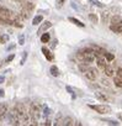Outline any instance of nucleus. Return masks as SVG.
Here are the masks:
<instances>
[{
  "mask_svg": "<svg viewBox=\"0 0 122 126\" xmlns=\"http://www.w3.org/2000/svg\"><path fill=\"white\" fill-rule=\"evenodd\" d=\"M105 58H106V61H107V62H112V61L115 59V56H113V53L107 52V53L105 54Z\"/></svg>",
  "mask_w": 122,
  "mask_h": 126,
  "instance_id": "b1692460",
  "label": "nucleus"
},
{
  "mask_svg": "<svg viewBox=\"0 0 122 126\" xmlns=\"http://www.w3.org/2000/svg\"><path fill=\"white\" fill-rule=\"evenodd\" d=\"M72 24H74V25H77V26H79V27H85V25L81 22V21H79L78 19H75V17H69L68 19Z\"/></svg>",
  "mask_w": 122,
  "mask_h": 126,
  "instance_id": "dca6fc26",
  "label": "nucleus"
},
{
  "mask_svg": "<svg viewBox=\"0 0 122 126\" xmlns=\"http://www.w3.org/2000/svg\"><path fill=\"white\" fill-rule=\"evenodd\" d=\"M89 20L93 21L94 24H97V21H99V20H97V16H96L95 14H89Z\"/></svg>",
  "mask_w": 122,
  "mask_h": 126,
  "instance_id": "a878e982",
  "label": "nucleus"
},
{
  "mask_svg": "<svg viewBox=\"0 0 122 126\" xmlns=\"http://www.w3.org/2000/svg\"><path fill=\"white\" fill-rule=\"evenodd\" d=\"M67 90L69 92V94H70V95L73 96V99H74V98H75V94H74V90H73V89H72L70 87H67Z\"/></svg>",
  "mask_w": 122,
  "mask_h": 126,
  "instance_id": "c756f323",
  "label": "nucleus"
},
{
  "mask_svg": "<svg viewBox=\"0 0 122 126\" xmlns=\"http://www.w3.org/2000/svg\"><path fill=\"white\" fill-rule=\"evenodd\" d=\"M14 47H15V45H10V46L8 47V51H9V49H13Z\"/></svg>",
  "mask_w": 122,
  "mask_h": 126,
  "instance_id": "e433bc0d",
  "label": "nucleus"
},
{
  "mask_svg": "<svg viewBox=\"0 0 122 126\" xmlns=\"http://www.w3.org/2000/svg\"><path fill=\"white\" fill-rule=\"evenodd\" d=\"M4 80H5V79H4V77H3V76H0V84L4 83Z\"/></svg>",
  "mask_w": 122,
  "mask_h": 126,
  "instance_id": "c9c22d12",
  "label": "nucleus"
},
{
  "mask_svg": "<svg viewBox=\"0 0 122 126\" xmlns=\"http://www.w3.org/2000/svg\"><path fill=\"white\" fill-rule=\"evenodd\" d=\"M15 109L17 110V114H19V117H20V122L27 125V124L31 121V116H30V112L26 111L24 104H17V105L15 106Z\"/></svg>",
  "mask_w": 122,
  "mask_h": 126,
  "instance_id": "7ed1b4c3",
  "label": "nucleus"
},
{
  "mask_svg": "<svg viewBox=\"0 0 122 126\" xmlns=\"http://www.w3.org/2000/svg\"><path fill=\"white\" fill-rule=\"evenodd\" d=\"M64 1H66V0H57V1H55V6L58 8V9H60V8H62L63 6V4H64Z\"/></svg>",
  "mask_w": 122,
  "mask_h": 126,
  "instance_id": "bb28decb",
  "label": "nucleus"
},
{
  "mask_svg": "<svg viewBox=\"0 0 122 126\" xmlns=\"http://www.w3.org/2000/svg\"><path fill=\"white\" fill-rule=\"evenodd\" d=\"M101 85H104V87H106V88H110V87H111V83H110V80H108L107 78H102V79H101Z\"/></svg>",
  "mask_w": 122,
  "mask_h": 126,
  "instance_id": "5701e85b",
  "label": "nucleus"
},
{
  "mask_svg": "<svg viewBox=\"0 0 122 126\" xmlns=\"http://www.w3.org/2000/svg\"><path fill=\"white\" fill-rule=\"evenodd\" d=\"M104 121L108 122L110 125H118V124H120V122H117L116 120H110V119H104Z\"/></svg>",
  "mask_w": 122,
  "mask_h": 126,
  "instance_id": "cd10ccee",
  "label": "nucleus"
},
{
  "mask_svg": "<svg viewBox=\"0 0 122 126\" xmlns=\"http://www.w3.org/2000/svg\"><path fill=\"white\" fill-rule=\"evenodd\" d=\"M8 111H9L8 104H5V103H1V104H0V121H3V120L6 117Z\"/></svg>",
  "mask_w": 122,
  "mask_h": 126,
  "instance_id": "0eeeda50",
  "label": "nucleus"
},
{
  "mask_svg": "<svg viewBox=\"0 0 122 126\" xmlns=\"http://www.w3.org/2000/svg\"><path fill=\"white\" fill-rule=\"evenodd\" d=\"M89 68H90V66H89V63H86V62H81L80 64H79V71L81 73H85Z\"/></svg>",
  "mask_w": 122,
  "mask_h": 126,
  "instance_id": "4468645a",
  "label": "nucleus"
},
{
  "mask_svg": "<svg viewBox=\"0 0 122 126\" xmlns=\"http://www.w3.org/2000/svg\"><path fill=\"white\" fill-rule=\"evenodd\" d=\"M25 43V37L21 35L20 37H19V45H24Z\"/></svg>",
  "mask_w": 122,
  "mask_h": 126,
  "instance_id": "2f4dec72",
  "label": "nucleus"
},
{
  "mask_svg": "<svg viewBox=\"0 0 122 126\" xmlns=\"http://www.w3.org/2000/svg\"><path fill=\"white\" fill-rule=\"evenodd\" d=\"M28 112H30V116H31L32 125H37L38 120L43 115V105H41L38 103H32L31 106H30V111Z\"/></svg>",
  "mask_w": 122,
  "mask_h": 126,
  "instance_id": "f257e3e1",
  "label": "nucleus"
},
{
  "mask_svg": "<svg viewBox=\"0 0 122 126\" xmlns=\"http://www.w3.org/2000/svg\"><path fill=\"white\" fill-rule=\"evenodd\" d=\"M42 53H43V56L47 58V61H53V58H54V56H53V53L48 49V48H46V47H42Z\"/></svg>",
  "mask_w": 122,
  "mask_h": 126,
  "instance_id": "1a4fd4ad",
  "label": "nucleus"
},
{
  "mask_svg": "<svg viewBox=\"0 0 122 126\" xmlns=\"http://www.w3.org/2000/svg\"><path fill=\"white\" fill-rule=\"evenodd\" d=\"M110 30L113 32H117V33H122V20H121V22H118L116 25H110Z\"/></svg>",
  "mask_w": 122,
  "mask_h": 126,
  "instance_id": "9d476101",
  "label": "nucleus"
},
{
  "mask_svg": "<svg viewBox=\"0 0 122 126\" xmlns=\"http://www.w3.org/2000/svg\"><path fill=\"white\" fill-rule=\"evenodd\" d=\"M88 106H89L90 109H93L94 111L99 112V114H108V112H111V108H110L108 105H104V104H100V105H91V104H89Z\"/></svg>",
  "mask_w": 122,
  "mask_h": 126,
  "instance_id": "39448f33",
  "label": "nucleus"
},
{
  "mask_svg": "<svg viewBox=\"0 0 122 126\" xmlns=\"http://www.w3.org/2000/svg\"><path fill=\"white\" fill-rule=\"evenodd\" d=\"M73 124H74V120H73L72 117H69V116H68V117H64L63 121H62V125H63V126H70V125H73Z\"/></svg>",
  "mask_w": 122,
  "mask_h": 126,
  "instance_id": "f3484780",
  "label": "nucleus"
},
{
  "mask_svg": "<svg viewBox=\"0 0 122 126\" xmlns=\"http://www.w3.org/2000/svg\"><path fill=\"white\" fill-rule=\"evenodd\" d=\"M95 96L99 99V100H101V101H108V98L105 95V94H101V93H95Z\"/></svg>",
  "mask_w": 122,
  "mask_h": 126,
  "instance_id": "aec40b11",
  "label": "nucleus"
},
{
  "mask_svg": "<svg viewBox=\"0 0 122 126\" xmlns=\"http://www.w3.org/2000/svg\"><path fill=\"white\" fill-rule=\"evenodd\" d=\"M116 76H117V77H120V78H122V68H118V69H117Z\"/></svg>",
  "mask_w": 122,
  "mask_h": 126,
  "instance_id": "473e14b6",
  "label": "nucleus"
},
{
  "mask_svg": "<svg viewBox=\"0 0 122 126\" xmlns=\"http://www.w3.org/2000/svg\"><path fill=\"white\" fill-rule=\"evenodd\" d=\"M49 40H51L49 33H42V35H41V41H42L43 43H47Z\"/></svg>",
  "mask_w": 122,
  "mask_h": 126,
  "instance_id": "4be33fe9",
  "label": "nucleus"
},
{
  "mask_svg": "<svg viewBox=\"0 0 122 126\" xmlns=\"http://www.w3.org/2000/svg\"><path fill=\"white\" fill-rule=\"evenodd\" d=\"M77 57H78L81 62H86V63H93L94 59L96 58L95 54H94V51H93L91 48H84V49L78 51Z\"/></svg>",
  "mask_w": 122,
  "mask_h": 126,
  "instance_id": "f03ea898",
  "label": "nucleus"
},
{
  "mask_svg": "<svg viewBox=\"0 0 122 126\" xmlns=\"http://www.w3.org/2000/svg\"><path fill=\"white\" fill-rule=\"evenodd\" d=\"M8 119H9V122L11 125H20V117H19V114H17V110L14 108L13 110L8 111Z\"/></svg>",
  "mask_w": 122,
  "mask_h": 126,
  "instance_id": "20e7f679",
  "label": "nucleus"
},
{
  "mask_svg": "<svg viewBox=\"0 0 122 126\" xmlns=\"http://www.w3.org/2000/svg\"><path fill=\"white\" fill-rule=\"evenodd\" d=\"M0 3H1V1H0Z\"/></svg>",
  "mask_w": 122,
  "mask_h": 126,
  "instance_id": "ea45409f",
  "label": "nucleus"
},
{
  "mask_svg": "<svg viewBox=\"0 0 122 126\" xmlns=\"http://www.w3.org/2000/svg\"><path fill=\"white\" fill-rule=\"evenodd\" d=\"M26 57H27V52H24L22 59H21V62H20V64H21V66H24V63H25V61H26Z\"/></svg>",
  "mask_w": 122,
  "mask_h": 126,
  "instance_id": "c85d7f7f",
  "label": "nucleus"
},
{
  "mask_svg": "<svg viewBox=\"0 0 122 126\" xmlns=\"http://www.w3.org/2000/svg\"><path fill=\"white\" fill-rule=\"evenodd\" d=\"M113 83H115V85L117 87V88H122V78H120V77H113Z\"/></svg>",
  "mask_w": 122,
  "mask_h": 126,
  "instance_id": "412c9836",
  "label": "nucleus"
},
{
  "mask_svg": "<svg viewBox=\"0 0 122 126\" xmlns=\"http://www.w3.org/2000/svg\"><path fill=\"white\" fill-rule=\"evenodd\" d=\"M42 20H43V16H42V15H37V16L33 17V20H32V25H38V24L42 22Z\"/></svg>",
  "mask_w": 122,
  "mask_h": 126,
  "instance_id": "a211bd4d",
  "label": "nucleus"
},
{
  "mask_svg": "<svg viewBox=\"0 0 122 126\" xmlns=\"http://www.w3.org/2000/svg\"><path fill=\"white\" fill-rule=\"evenodd\" d=\"M49 72H51V74H52L53 77H58V76H59V69L57 68V66H52L51 69H49Z\"/></svg>",
  "mask_w": 122,
  "mask_h": 126,
  "instance_id": "6ab92c4d",
  "label": "nucleus"
},
{
  "mask_svg": "<svg viewBox=\"0 0 122 126\" xmlns=\"http://www.w3.org/2000/svg\"><path fill=\"white\" fill-rule=\"evenodd\" d=\"M110 10H105L102 14H101V19H102V22L104 24H107L108 22V20H110Z\"/></svg>",
  "mask_w": 122,
  "mask_h": 126,
  "instance_id": "ddd939ff",
  "label": "nucleus"
},
{
  "mask_svg": "<svg viewBox=\"0 0 122 126\" xmlns=\"http://www.w3.org/2000/svg\"><path fill=\"white\" fill-rule=\"evenodd\" d=\"M104 73L106 74V77H113L115 76V72H113V68H112V66H106L105 67V69H104Z\"/></svg>",
  "mask_w": 122,
  "mask_h": 126,
  "instance_id": "f8f14e48",
  "label": "nucleus"
},
{
  "mask_svg": "<svg viewBox=\"0 0 122 126\" xmlns=\"http://www.w3.org/2000/svg\"><path fill=\"white\" fill-rule=\"evenodd\" d=\"M84 74H85V77H86L89 80H91V82H93V80H95V79L99 77V72H97V69L91 68V67H90V68L84 73Z\"/></svg>",
  "mask_w": 122,
  "mask_h": 126,
  "instance_id": "423d86ee",
  "label": "nucleus"
},
{
  "mask_svg": "<svg viewBox=\"0 0 122 126\" xmlns=\"http://www.w3.org/2000/svg\"><path fill=\"white\" fill-rule=\"evenodd\" d=\"M121 20H122V17H121L120 15H113V16H111V19H110L111 25H116V24L121 22Z\"/></svg>",
  "mask_w": 122,
  "mask_h": 126,
  "instance_id": "2eb2a0df",
  "label": "nucleus"
},
{
  "mask_svg": "<svg viewBox=\"0 0 122 126\" xmlns=\"http://www.w3.org/2000/svg\"><path fill=\"white\" fill-rule=\"evenodd\" d=\"M49 27H52V24H51L49 21H44V22L40 26V29H38V31H37V35H42V32H44V31L48 30Z\"/></svg>",
  "mask_w": 122,
  "mask_h": 126,
  "instance_id": "6e6552de",
  "label": "nucleus"
},
{
  "mask_svg": "<svg viewBox=\"0 0 122 126\" xmlns=\"http://www.w3.org/2000/svg\"><path fill=\"white\" fill-rule=\"evenodd\" d=\"M1 64H3V61H1V59H0V67H1Z\"/></svg>",
  "mask_w": 122,
  "mask_h": 126,
  "instance_id": "58836bf2",
  "label": "nucleus"
},
{
  "mask_svg": "<svg viewBox=\"0 0 122 126\" xmlns=\"http://www.w3.org/2000/svg\"><path fill=\"white\" fill-rule=\"evenodd\" d=\"M107 61L104 58V57H100V58H97V61H96V63H97V67L100 68V69H105V67L107 66V63H106Z\"/></svg>",
  "mask_w": 122,
  "mask_h": 126,
  "instance_id": "9b49d317",
  "label": "nucleus"
},
{
  "mask_svg": "<svg viewBox=\"0 0 122 126\" xmlns=\"http://www.w3.org/2000/svg\"><path fill=\"white\" fill-rule=\"evenodd\" d=\"M5 42H6V40H5L4 35H0V43H5Z\"/></svg>",
  "mask_w": 122,
  "mask_h": 126,
  "instance_id": "72a5a7b5",
  "label": "nucleus"
},
{
  "mask_svg": "<svg viewBox=\"0 0 122 126\" xmlns=\"http://www.w3.org/2000/svg\"><path fill=\"white\" fill-rule=\"evenodd\" d=\"M118 119H120V120L122 121V114H118Z\"/></svg>",
  "mask_w": 122,
  "mask_h": 126,
  "instance_id": "4c0bfd02",
  "label": "nucleus"
},
{
  "mask_svg": "<svg viewBox=\"0 0 122 126\" xmlns=\"http://www.w3.org/2000/svg\"><path fill=\"white\" fill-rule=\"evenodd\" d=\"M90 3L93 4V5H95V6H97V8H104V4L102 3H100V1H97V0H90Z\"/></svg>",
  "mask_w": 122,
  "mask_h": 126,
  "instance_id": "393cba45",
  "label": "nucleus"
},
{
  "mask_svg": "<svg viewBox=\"0 0 122 126\" xmlns=\"http://www.w3.org/2000/svg\"><path fill=\"white\" fill-rule=\"evenodd\" d=\"M14 58H15V54H10V56H9L6 59H5V62H6V63H9V62H11Z\"/></svg>",
  "mask_w": 122,
  "mask_h": 126,
  "instance_id": "7c9ffc66",
  "label": "nucleus"
},
{
  "mask_svg": "<svg viewBox=\"0 0 122 126\" xmlns=\"http://www.w3.org/2000/svg\"><path fill=\"white\" fill-rule=\"evenodd\" d=\"M4 95H5V92L3 89H0V98H4Z\"/></svg>",
  "mask_w": 122,
  "mask_h": 126,
  "instance_id": "f704fd0d",
  "label": "nucleus"
}]
</instances>
